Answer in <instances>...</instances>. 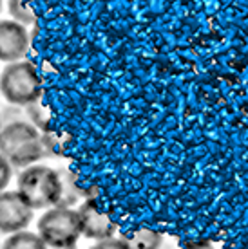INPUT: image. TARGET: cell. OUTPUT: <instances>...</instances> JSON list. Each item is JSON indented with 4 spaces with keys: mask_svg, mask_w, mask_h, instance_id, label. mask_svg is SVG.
Wrapping results in <instances>:
<instances>
[{
    "mask_svg": "<svg viewBox=\"0 0 248 249\" xmlns=\"http://www.w3.org/2000/svg\"><path fill=\"white\" fill-rule=\"evenodd\" d=\"M78 215H80L82 235L87 238H107L114 230L111 222L96 212L93 202L82 204Z\"/></svg>",
    "mask_w": 248,
    "mask_h": 249,
    "instance_id": "52a82bcc",
    "label": "cell"
},
{
    "mask_svg": "<svg viewBox=\"0 0 248 249\" xmlns=\"http://www.w3.org/2000/svg\"><path fill=\"white\" fill-rule=\"evenodd\" d=\"M13 179V166L6 157L0 154V192H4Z\"/></svg>",
    "mask_w": 248,
    "mask_h": 249,
    "instance_id": "30bf717a",
    "label": "cell"
},
{
    "mask_svg": "<svg viewBox=\"0 0 248 249\" xmlns=\"http://www.w3.org/2000/svg\"><path fill=\"white\" fill-rule=\"evenodd\" d=\"M17 192L33 210H47L62 197V177L58 170L43 164H29L17 177Z\"/></svg>",
    "mask_w": 248,
    "mask_h": 249,
    "instance_id": "7a4b0ae2",
    "label": "cell"
},
{
    "mask_svg": "<svg viewBox=\"0 0 248 249\" xmlns=\"http://www.w3.org/2000/svg\"><path fill=\"white\" fill-rule=\"evenodd\" d=\"M0 154L13 168H25L43 157V139L29 121H11L0 132Z\"/></svg>",
    "mask_w": 248,
    "mask_h": 249,
    "instance_id": "6da1fadb",
    "label": "cell"
},
{
    "mask_svg": "<svg viewBox=\"0 0 248 249\" xmlns=\"http://www.w3.org/2000/svg\"><path fill=\"white\" fill-rule=\"evenodd\" d=\"M2 126H4V124H2V116H0V132H2Z\"/></svg>",
    "mask_w": 248,
    "mask_h": 249,
    "instance_id": "8fae6325",
    "label": "cell"
},
{
    "mask_svg": "<svg viewBox=\"0 0 248 249\" xmlns=\"http://www.w3.org/2000/svg\"><path fill=\"white\" fill-rule=\"evenodd\" d=\"M33 212L19 192H0V233L9 235L25 230L31 224Z\"/></svg>",
    "mask_w": 248,
    "mask_h": 249,
    "instance_id": "5b68a950",
    "label": "cell"
},
{
    "mask_svg": "<svg viewBox=\"0 0 248 249\" xmlns=\"http://www.w3.org/2000/svg\"><path fill=\"white\" fill-rule=\"evenodd\" d=\"M0 94L15 107H25L40 100L42 85L37 67L27 60L9 62L0 74Z\"/></svg>",
    "mask_w": 248,
    "mask_h": 249,
    "instance_id": "3957f363",
    "label": "cell"
},
{
    "mask_svg": "<svg viewBox=\"0 0 248 249\" xmlns=\"http://www.w3.org/2000/svg\"><path fill=\"white\" fill-rule=\"evenodd\" d=\"M37 230L45 246L49 248H75L82 235L80 215L65 206H51L38 218Z\"/></svg>",
    "mask_w": 248,
    "mask_h": 249,
    "instance_id": "277c9868",
    "label": "cell"
},
{
    "mask_svg": "<svg viewBox=\"0 0 248 249\" xmlns=\"http://www.w3.org/2000/svg\"><path fill=\"white\" fill-rule=\"evenodd\" d=\"M4 249H45V242L38 233H31V231H15L9 233V237L0 244Z\"/></svg>",
    "mask_w": 248,
    "mask_h": 249,
    "instance_id": "ba28073f",
    "label": "cell"
},
{
    "mask_svg": "<svg viewBox=\"0 0 248 249\" xmlns=\"http://www.w3.org/2000/svg\"><path fill=\"white\" fill-rule=\"evenodd\" d=\"M29 51L27 25L17 20H0V62L24 60Z\"/></svg>",
    "mask_w": 248,
    "mask_h": 249,
    "instance_id": "8992f818",
    "label": "cell"
},
{
    "mask_svg": "<svg viewBox=\"0 0 248 249\" xmlns=\"http://www.w3.org/2000/svg\"><path fill=\"white\" fill-rule=\"evenodd\" d=\"M7 11L13 20L24 25H35V15L31 7L27 6V0H7Z\"/></svg>",
    "mask_w": 248,
    "mask_h": 249,
    "instance_id": "9c48e42d",
    "label": "cell"
},
{
    "mask_svg": "<svg viewBox=\"0 0 248 249\" xmlns=\"http://www.w3.org/2000/svg\"><path fill=\"white\" fill-rule=\"evenodd\" d=\"M0 11H2V0H0Z\"/></svg>",
    "mask_w": 248,
    "mask_h": 249,
    "instance_id": "7c38bea8",
    "label": "cell"
}]
</instances>
